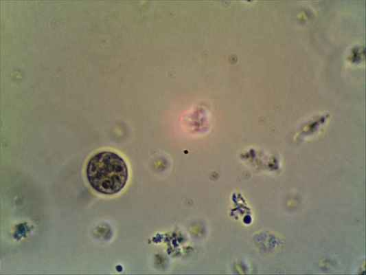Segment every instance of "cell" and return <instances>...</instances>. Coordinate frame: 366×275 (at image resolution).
I'll return each instance as SVG.
<instances>
[{
  "mask_svg": "<svg viewBox=\"0 0 366 275\" xmlns=\"http://www.w3.org/2000/svg\"><path fill=\"white\" fill-rule=\"evenodd\" d=\"M86 173L91 187L104 195L118 193L128 178V167L124 159L108 151L92 156L88 162Z\"/></svg>",
  "mask_w": 366,
  "mask_h": 275,
  "instance_id": "obj_1",
  "label": "cell"
}]
</instances>
